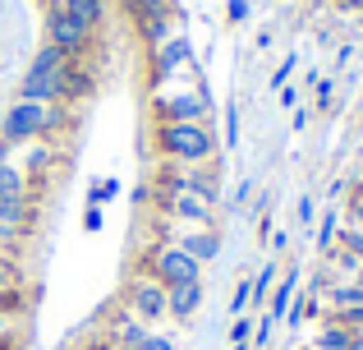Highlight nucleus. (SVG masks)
<instances>
[{"instance_id":"f257e3e1","label":"nucleus","mask_w":363,"mask_h":350,"mask_svg":"<svg viewBox=\"0 0 363 350\" xmlns=\"http://www.w3.org/2000/svg\"><path fill=\"white\" fill-rule=\"evenodd\" d=\"M157 148L166 162H179V166H207L221 148L216 138V125L203 120V125H157Z\"/></svg>"},{"instance_id":"f03ea898","label":"nucleus","mask_w":363,"mask_h":350,"mask_svg":"<svg viewBox=\"0 0 363 350\" xmlns=\"http://www.w3.org/2000/svg\"><path fill=\"white\" fill-rule=\"evenodd\" d=\"M157 125H203L212 120V97L203 88H161L152 97Z\"/></svg>"},{"instance_id":"7ed1b4c3","label":"nucleus","mask_w":363,"mask_h":350,"mask_svg":"<svg viewBox=\"0 0 363 350\" xmlns=\"http://www.w3.org/2000/svg\"><path fill=\"white\" fill-rule=\"evenodd\" d=\"M143 272H152V277L161 281V286H184V281H203V263L189 258L179 244L170 240H157L147 249V258H143Z\"/></svg>"},{"instance_id":"20e7f679","label":"nucleus","mask_w":363,"mask_h":350,"mask_svg":"<svg viewBox=\"0 0 363 350\" xmlns=\"http://www.w3.org/2000/svg\"><path fill=\"white\" fill-rule=\"evenodd\" d=\"M46 138V102H28L14 97V106H5V120H0V143L9 148H28Z\"/></svg>"},{"instance_id":"39448f33","label":"nucleus","mask_w":363,"mask_h":350,"mask_svg":"<svg viewBox=\"0 0 363 350\" xmlns=\"http://www.w3.org/2000/svg\"><path fill=\"white\" fill-rule=\"evenodd\" d=\"M120 305L129 309L138 323H161V318H170L166 314V286H161L152 272H138V277H129L124 281V295H120Z\"/></svg>"},{"instance_id":"423d86ee","label":"nucleus","mask_w":363,"mask_h":350,"mask_svg":"<svg viewBox=\"0 0 363 350\" xmlns=\"http://www.w3.org/2000/svg\"><path fill=\"white\" fill-rule=\"evenodd\" d=\"M46 42L60 46L69 60H83V55H88V46H92V33L74 14H65L60 5H51V9H46Z\"/></svg>"},{"instance_id":"0eeeda50","label":"nucleus","mask_w":363,"mask_h":350,"mask_svg":"<svg viewBox=\"0 0 363 350\" xmlns=\"http://www.w3.org/2000/svg\"><path fill=\"white\" fill-rule=\"evenodd\" d=\"M161 240L179 244V249L198 263H212L216 253H221V235H216L212 226H170V231H161Z\"/></svg>"},{"instance_id":"6e6552de","label":"nucleus","mask_w":363,"mask_h":350,"mask_svg":"<svg viewBox=\"0 0 363 350\" xmlns=\"http://www.w3.org/2000/svg\"><path fill=\"white\" fill-rule=\"evenodd\" d=\"M194 70V51H189V37H166V42L152 51V83H166L175 74Z\"/></svg>"},{"instance_id":"1a4fd4ad","label":"nucleus","mask_w":363,"mask_h":350,"mask_svg":"<svg viewBox=\"0 0 363 350\" xmlns=\"http://www.w3.org/2000/svg\"><path fill=\"white\" fill-rule=\"evenodd\" d=\"M203 300H207V290H203V281H184V286H166V314L175 318V323H189V318L203 309Z\"/></svg>"},{"instance_id":"9d476101","label":"nucleus","mask_w":363,"mask_h":350,"mask_svg":"<svg viewBox=\"0 0 363 350\" xmlns=\"http://www.w3.org/2000/svg\"><path fill=\"white\" fill-rule=\"evenodd\" d=\"M92 88H97V79H92V70L83 60H69V65H65V79H60V102H65V106L88 102Z\"/></svg>"},{"instance_id":"9b49d317","label":"nucleus","mask_w":363,"mask_h":350,"mask_svg":"<svg viewBox=\"0 0 363 350\" xmlns=\"http://www.w3.org/2000/svg\"><path fill=\"white\" fill-rule=\"evenodd\" d=\"M65 65H69V55H65L60 46L42 42V46L33 51V60H28L23 74H37V79H65Z\"/></svg>"},{"instance_id":"f8f14e48","label":"nucleus","mask_w":363,"mask_h":350,"mask_svg":"<svg viewBox=\"0 0 363 350\" xmlns=\"http://www.w3.org/2000/svg\"><path fill=\"white\" fill-rule=\"evenodd\" d=\"M184 194H194V198H203V203H221V180H216V166L207 171V166H189L184 171Z\"/></svg>"},{"instance_id":"ddd939ff","label":"nucleus","mask_w":363,"mask_h":350,"mask_svg":"<svg viewBox=\"0 0 363 350\" xmlns=\"http://www.w3.org/2000/svg\"><path fill=\"white\" fill-rule=\"evenodd\" d=\"M51 5H60L65 14H74L88 33H97V28L106 23V0H51Z\"/></svg>"},{"instance_id":"4468645a","label":"nucleus","mask_w":363,"mask_h":350,"mask_svg":"<svg viewBox=\"0 0 363 350\" xmlns=\"http://www.w3.org/2000/svg\"><path fill=\"white\" fill-rule=\"evenodd\" d=\"M111 332H116V337H111L116 346H138L143 337L152 332V327H147V323H138V318H133L129 309L120 305V309H116V318H111Z\"/></svg>"},{"instance_id":"2eb2a0df","label":"nucleus","mask_w":363,"mask_h":350,"mask_svg":"<svg viewBox=\"0 0 363 350\" xmlns=\"http://www.w3.org/2000/svg\"><path fill=\"white\" fill-rule=\"evenodd\" d=\"M33 222V198L28 194H0V226H28Z\"/></svg>"},{"instance_id":"dca6fc26","label":"nucleus","mask_w":363,"mask_h":350,"mask_svg":"<svg viewBox=\"0 0 363 350\" xmlns=\"http://www.w3.org/2000/svg\"><path fill=\"white\" fill-rule=\"evenodd\" d=\"M313 350H350V327L336 323V318H322L318 337H313Z\"/></svg>"},{"instance_id":"f3484780","label":"nucleus","mask_w":363,"mask_h":350,"mask_svg":"<svg viewBox=\"0 0 363 350\" xmlns=\"http://www.w3.org/2000/svg\"><path fill=\"white\" fill-rule=\"evenodd\" d=\"M294 286H299V272L285 268V277L276 281V290H272V309H267V318H285V309L294 305Z\"/></svg>"},{"instance_id":"a211bd4d","label":"nucleus","mask_w":363,"mask_h":350,"mask_svg":"<svg viewBox=\"0 0 363 350\" xmlns=\"http://www.w3.org/2000/svg\"><path fill=\"white\" fill-rule=\"evenodd\" d=\"M276 281H281V268H276V263H267V268H262V272L253 277V305H262V300H272Z\"/></svg>"},{"instance_id":"6ab92c4d","label":"nucleus","mask_w":363,"mask_h":350,"mask_svg":"<svg viewBox=\"0 0 363 350\" xmlns=\"http://www.w3.org/2000/svg\"><path fill=\"white\" fill-rule=\"evenodd\" d=\"M0 194H28V171L0 162Z\"/></svg>"},{"instance_id":"aec40b11","label":"nucleus","mask_w":363,"mask_h":350,"mask_svg":"<svg viewBox=\"0 0 363 350\" xmlns=\"http://www.w3.org/2000/svg\"><path fill=\"white\" fill-rule=\"evenodd\" d=\"M116 194H120V185H116V180H97V185L88 189V203L106 207V203H111V198H116Z\"/></svg>"},{"instance_id":"412c9836","label":"nucleus","mask_w":363,"mask_h":350,"mask_svg":"<svg viewBox=\"0 0 363 350\" xmlns=\"http://www.w3.org/2000/svg\"><path fill=\"white\" fill-rule=\"evenodd\" d=\"M253 318H248V314H235V323H230V341L235 346H248V337H253Z\"/></svg>"},{"instance_id":"4be33fe9","label":"nucleus","mask_w":363,"mask_h":350,"mask_svg":"<svg viewBox=\"0 0 363 350\" xmlns=\"http://www.w3.org/2000/svg\"><path fill=\"white\" fill-rule=\"evenodd\" d=\"M244 305H253V277L235 286V295H230V314H244Z\"/></svg>"},{"instance_id":"5701e85b","label":"nucleus","mask_w":363,"mask_h":350,"mask_svg":"<svg viewBox=\"0 0 363 350\" xmlns=\"http://www.w3.org/2000/svg\"><path fill=\"white\" fill-rule=\"evenodd\" d=\"M240 143V106H225V148Z\"/></svg>"},{"instance_id":"b1692460","label":"nucleus","mask_w":363,"mask_h":350,"mask_svg":"<svg viewBox=\"0 0 363 350\" xmlns=\"http://www.w3.org/2000/svg\"><path fill=\"white\" fill-rule=\"evenodd\" d=\"M336 222H340V217H336V212H331V217H327V222H322V231H318V249H322V253H327V249H331V244H336Z\"/></svg>"},{"instance_id":"393cba45","label":"nucleus","mask_w":363,"mask_h":350,"mask_svg":"<svg viewBox=\"0 0 363 350\" xmlns=\"http://www.w3.org/2000/svg\"><path fill=\"white\" fill-rule=\"evenodd\" d=\"M340 217H345V226H350V231H359V235H363V203H359V198H350Z\"/></svg>"},{"instance_id":"a878e982","label":"nucleus","mask_w":363,"mask_h":350,"mask_svg":"<svg viewBox=\"0 0 363 350\" xmlns=\"http://www.w3.org/2000/svg\"><path fill=\"white\" fill-rule=\"evenodd\" d=\"M138 350H175V341H170V337H161V332H147L138 341Z\"/></svg>"},{"instance_id":"bb28decb","label":"nucleus","mask_w":363,"mask_h":350,"mask_svg":"<svg viewBox=\"0 0 363 350\" xmlns=\"http://www.w3.org/2000/svg\"><path fill=\"white\" fill-rule=\"evenodd\" d=\"M101 217H106V207L88 203V212H83V231H101Z\"/></svg>"},{"instance_id":"cd10ccee","label":"nucleus","mask_w":363,"mask_h":350,"mask_svg":"<svg viewBox=\"0 0 363 350\" xmlns=\"http://www.w3.org/2000/svg\"><path fill=\"white\" fill-rule=\"evenodd\" d=\"M327 102H331V79H322V83H318V102H313V106L322 111V106H327Z\"/></svg>"},{"instance_id":"c85d7f7f","label":"nucleus","mask_w":363,"mask_h":350,"mask_svg":"<svg viewBox=\"0 0 363 350\" xmlns=\"http://www.w3.org/2000/svg\"><path fill=\"white\" fill-rule=\"evenodd\" d=\"M299 222H303V226H308V222H313V198H308V194H303V198H299Z\"/></svg>"},{"instance_id":"c756f323","label":"nucleus","mask_w":363,"mask_h":350,"mask_svg":"<svg viewBox=\"0 0 363 350\" xmlns=\"http://www.w3.org/2000/svg\"><path fill=\"white\" fill-rule=\"evenodd\" d=\"M14 286V272H9V263H0V290Z\"/></svg>"},{"instance_id":"7c9ffc66","label":"nucleus","mask_w":363,"mask_h":350,"mask_svg":"<svg viewBox=\"0 0 363 350\" xmlns=\"http://www.w3.org/2000/svg\"><path fill=\"white\" fill-rule=\"evenodd\" d=\"M244 14H248V5H244V0H230V18H235V23H240Z\"/></svg>"},{"instance_id":"2f4dec72","label":"nucleus","mask_w":363,"mask_h":350,"mask_svg":"<svg viewBox=\"0 0 363 350\" xmlns=\"http://www.w3.org/2000/svg\"><path fill=\"white\" fill-rule=\"evenodd\" d=\"M350 350H363V327H350Z\"/></svg>"},{"instance_id":"473e14b6","label":"nucleus","mask_w":363,"mask_h":350,"mask_svg":"<svg viewBox=\"0 0 363 350\" xmlns=\"http://www.w3.org/2000/svg\"><path fill=\"white\" fill-rule=\"evenodd\" d=\"M350 198H359V203H363V175H354V185H350Z\"/></svg>"},{"instance_id":"72a5a7b5","label":"nucleus","mask_w":363,"mask_h":350,"mask_svg":"<svg viewBox=\"0 0 363 350\" xmlns=\"http://www.w3.org/2000/svg\"><path fill=\"white\" fill-rule=\"evenodd\" d=\"M340 9H363V0H336Z\"/></svg>"},{"instance_id":"f704fd0d","label":"nucleus","mask_w":363,"mask_h":350,"mask_svg":"<svg viewBox=\"0 0 363 350\" xmlns=\"http://www.w3.org/2000/svg\"><path fill=\"white\" fill-rule=\"evenodd\" d=\"M88 350H116V341H92Z\"/></svg>"},{"instance_id":"c9c22d12","label":"nucleus","mask_w":363,"mask_h":350,"mask_svg":"<svg viewBox=\"0 0 363 350\" xmlns=\"http://www.w3.org/2000/svg\"><path fill=\"white\" fill-rule=\"evenodd\" d=\"M157 5H166V9H179V0H157Z\"/></svg>"},{"instance_id":"e433bc0d","label":"nucleus","mask_w":363,"mask_h":350,"mask_svg":"<svg viewBox=\"0 0 363 350\" xmlns=\"http://www.w3.org/2000/svg\"><path fill=\"white\" fill-rule=\"evenodd\" d=\"M354 281H359V286H363V268H354Z\"/></svg>"},{"instance_id":"4c0bfd02","label":"nucleus","mask_w":363,"mask_h":350,"mask_svg":"<svg viewBox=\"0 0 363 350\" xmlns=\"http://www.w3.org/2000/svg\"><path fill=\"white\" fill-rule=\"evenodd\" d=\"M0 350H14V346H9V341H5V337H0Z\"/></svg>"},{"instance_id":"58836bf2","label":"nucleus","mask_w":363,"mask_h":350,"mask_svg":"<svg viewBox=\"0 0 363 350\" xmlns=\"http://www.w3.org/2000/svg\"><path fill=\"white\" fill-rule=\"evenodd\" d=\"M235 350H248V346H235Z\"/></svg>"},{"instance_id":"ea45409f","label":"nucleus","mask_w":363,"mask_h":350,"mask_svg":"<svg viewBox=\"0 0 363 350\" xmlns=\"http://www.w3.org/2000/svg\"><path fill=\"white\" fill-rule=\"evenodd\" d=\"M359 175H363V171H359Z\"/></svg>"}]
</instances>
